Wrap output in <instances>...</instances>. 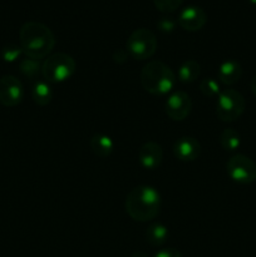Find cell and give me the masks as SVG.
Returning a JSON list of instances; mask_svg holds the SVG:
<instances>
[{
  "label": "cell",
  "instance_id": "16",
  "mask_svg": "<svg viewBox=\"0 0 256 257\" xmlns=\"http://www.w3.org/2000/svg\"><path fill=\"white\" fill-rule=\"evenodd\" d=\"M201 67L198 62L193 59H187L178 68V80L182 83H192L200 77Z\"/></svg>",
  "mask_w": 256,
  "mask_h": 257
},
{
  "label": "cell",
  "instance_id": "10",
  "mask_svg": "<svg viewBox=\"0 0 256 257\" xmlns=\"http://www.w3.org/2000/svg\"><path fill=\"white\" fill-rule=\"evenodd\" d=\"M177 22L182 29L187 32H197L202 29L207 23V14L201 7L188 5L181 10Z\"/></svg>",
  "mask_w": 256,
  "mask_h": 257
},
{
  "label": "cell",
  "instance_id": "11",
  "mask_svg": "<svg viewBox=\"0 0 256 257\" xmlns=\"http://www.w3.org/2000/svg\"><path fill=\"white\" fill-rule=\"evenodd\" d=\"M201 153V145L196 138L185 137L178 138L173 145V155L182 162H192L197 160Z\"/></svg>",
  "mask_w": 256,
  "mask_h": 257
},
{
  "label": "cell",
  "instance_id": "7",
  "mask_svg": "<svg viewBox=\"0 0 256 257\" xmlns=\"http://www.w3.org/2000/svg\"><path fill=\"white\" fill-rule=\"evenodd\" d=\"M227 175L235 182L248 185L256 181V163L245 155H235L226 165Z\"/></svg>",
  "mask_w": 256,
  "mask_h": 257
},
{
  "label": "cell",
  "instance_id": "6",
  "mask_svg": "<svg viewBox=\"0 0 256 257\" xmlns=\"http://www.w3.org/2000/svg\"><path fill=\"white\" fill-rule=\"evenodd\" d=\"M245 98L235 89H225L220 93L216 105L217 117L222 122H235L245 112Z\"/></svg>",
  "mask_w": 256,
  "mask_h": 257
},
{
  "label": "cell",
  "instance_id": "15",
  "mask_svg": "<svg viewBox=\"0 0 256 257\" xmlns=\"http://www.w3.org/2000/svg\"><path fill=\"white\" fill-rule=\"evenodd\" d=\"M32 98L35 104L39 107H45L52 102L53 90L49 83L45 80H38L32 89Z\"/></svg>",
  "mask_w": 256,
  "mask_h": 257
},
{
  "label": "cell",
  "instance_id": "3",
  "mask_svg": "<svg viewBox=\"0 0 256 257\" xmlns=\"http://www.w3.org/2000/svg\"><path fill=\"white\" fill-rule=\"evenodd\" d=\"M143 89L153 95L168 94L175 88L176 75L168 65L160 60H151L142 68L140 74Z\"/></svg>",
  "mask_w": 256,
  "mask_h": 257
},
{
  "label": "cell",
  "instance_id": "24",
  "mask_svg": "<svg viewBox=\"0 0 256 257\" xmlns=\"http://www.w3.org/2000/svg\"><path fill=\"white\" fill-rule=\"evenodd\" d=\"M153 257H182V255L175 248H163L156 252Z\"/></svg>",
  "mask_w": 256,
  "mask_h": 257
},
{
  "label": "cell",
  "instance_id": "17",
  "mask_svg": "<svg viewBox=\"0 0 256 257\" xmlns=\"http://www.w3.org/2000/svg\"><path fill=\"white\" fill-rule=\"evenodd\" d=\"M146 238L151 246H162L168 238V228L162 223H152L147 228Z\"/></svg>",
  "mask_w": 256,
  "mask_h": 257
},
{
  "label": "cell",
  "instance_id": "13",
  "mask_svg": "<svg viewBox=\"0 0 256 257\" xmlns=\"http://www.w3.org/2000/svg\"><path fill=\"white\" fill-rule=\"evenodd\" d=\"M242 68L238 62L233 59L225 60L218 68V82L225 85H232L240 80Z\"/></svg>",
  "mask_w": 256,
  "mask_h": 257
},
{
  "label": "cell",
  "instance_id": "20",
  "mask_svg": "<svg viewBox=\"0 0 256 257\" xmlns=\"http://www.w3.org/2000/svg\"><path fill=\"white\" fill-rule=\"evenodd\" d=\"M19 68H20V72L28 78L37 77V75L39 74V70H42L40 69L39 62H38L37 59H32V58H28V57L20 62Z\"/></svg>",
  "mask_w": 256,
  "mask_h": 257
},
{
  "label": "cell",
  "instance_id": "2",
  "mask_svg": "<svg viewBox=\"0 0 256 257\" xmlns=\"http://www.w3.org/2000/svg\"><path fill=\"white\" fill-rule=\"evenodd\" d=\"M161 196L151 186H138L131 190L125 198V211L128 216L138 222L153 220L160 212Z\"/></svg>",
  "mask_w": 256,
  "mask_h": 257
},
{
  "label": "cell",
  "instance_id": "21",
  "mask_svg": "<svg viewBox=\"0 0 256 257\" xmlns=\"http://www.w3.org/2000/svg\"><path fill=\"white\" fill-rule=\"evenodd\" d=\"M182 3L183 0H153L156 9L160 10L161 13H165V14L177 10L182 5Z\"/></svg>",
  "mask_w": 256,
  "mask_h": 257
},
{
  "label": "cell",
  "instance_id": "14",
  "mask_svg": "<svg viewBox=\"0 0 256 257\" xmlns=\"http://www.w3.org/2000/svg\"><path fill=\"white\" fill-rule=\"evenodd\" d=\"M90 148L94 152L95 156L98 157L105 158L110 156L114 151V142H113L112 137L104 133H95L92 138H90Z\"/></svg>",
  "mask_w": 256,
  "mask_h": 257
},
{
  "label": "cell",
  "instance_id": "4",
  "mask_svg": "<svg viewBox=\"0 0 256 257\" xmlns=\"http://www.w3.org/2000/svg\"><path fill=\"white\" fill-rule=\"evenodd\" d=\"M77 69L75 60L65 53H55L48 55L42 65V74L45 82L63 83L70 79Z\"/></svg>",
  "mask_w": 256,
  "mask_h": 257
},
{
  "label": "cell",
  "instance_id": "12",
  "mask_svg": "<svg viewBox=\"0 0 256 257\" xmlns=\"http://www.w3.org/2000/svg\"><path fill=\"white\" fill-rule=\"evenodd\" d=\"M163 160L162 147L157 142H146L138 151V161L146 170H155Z\"/></svg>",
  "mask_w": 256,
  "mask_h": 257
},
{
  "label": "cell",
  "instance_id": "19",
  "mask_svg": "<svg viewBox=\"0 0 256 257\" xmlns=\"http://www.w3.org/2000/svg\"><path fill=\"white\" fill-rule=\"evenodd\" d=\"M200 90L205 97L213 98L218 97L220 93L222 92L220 87V82L213 78H205L200 82Z\"/></svg>",
  "mask_w": 256,
  "mask_h": 257
},
{
  "label": "cell",
  "instance_id": "27",
  "mask_svg": "<svg viewBox=\"0 0 256 257\" xmlns=\"http://www.w3.org/2000/svg\"><path fill=\"white\" fill-rule=\"evenodd\" d=\"M248 2H250L251 4H255L256 5V0H248Z\"/></svg>",
  "mask_w": 256,
  "mask_h": 257
},
{
  "label": "cell",
  "instance_id": "9",
  "mask_svg": "<svg viewBox=\"0 0 256 257\" xmlns=\"http://www.w3.org/2000/svg\"><path fill=\"white\" fill-rule=\"evenodd\" d=\"M24 97L22 82L14 75H3L0 78V103L5 107H15Z\"/></svg>",
  "mask_w": 256,
  "mask_h": 257
},
{
  "label": "cell",
  "instance_id": "5",
  "mask_svg": "<svg viewBox=\"0 0 256 257\" xmlns=\"http://www.w3.org/2000/svg\"><path fill=\"white\" fill-rule=\"evenodd\" d=\"M127 52L133 59L146 60L150 59L157 49V38L146 28H140L131 33L127 39Z\"/></svg>",
  "mask_w": 256,
  "mask_h": 257
},
{
  "label": "cell",
  "instance_id": "22",
  "mask_svg": "<svg viewBox=\"0 0 256 257\" xmlns=\"http://www.w3.org/2000/svg\"><path fill=\"white\" fill-rule=\"evenodd\" d=\"M20 54H23L20 45L19 47L15 44L5 45L2 50V57L5 62H14V60H17L20 57Z\"/></svg>",
  "mask_w": 256,
  "mask_h": 257
},
{
  "label": "cell",
  "instance_id": "25",
  "mask_svg": "<svg viewBox=\"0 0 256 257\" xmlns=\"http://www.w3.org/2000/svg\"><path fill=\"white\" fill-rule=\"evenodd\" d=\"M250 87H251V90H252V93H253V94L256 95V75H255V77L252 78V79H251Z\"/></svg>",
  "mask_w": 256,
  "mask_h": 257
},
{
  "label": "cell",
  "instance_id": "8",
  "mask_svg": "<svg viewBox=\"0 0 256 257\" xmlns=\"http://www.w3.org/2000/svg\"><path fill=\"white\" fill-rule=\"evenodd\" d=\"M165 109L171 119L176 120V122H181V120H185L191 113L192 100H191V97L187 93L182 92V90H177V92H173L167 98Z\"/></svg>",
  "mask_w": 256,
  "mask_h": 257
},
{
  "label": "cell",
  "instance_id": "18",
  "mask_svg": "<svg viewBox=\"0 0 256 257\" xmlns=\"http://www.w3.org/2000/svg\"><path fill=\"white\" fill-rule=\"evenodd\" d=\"M220 143L223 150L236 151L241 146V136L235 128H226L220 135Z\"/></svg>",
  "mask_w": 256,
  "mask_h": 257
},
{
  "label": "cell",
  "instance_id": "23",
  "mask_svg": "<svg viewBox=\"0 0 256 257\" xmlns=\"http://www.w3.org/2000/svg\"><path fill=\"white\" fill-rule=\"evenodd\" d=\"M175 27H176V22L172 19V18H170V17L161 18V19L157 22V28L162 33L173 32Z\"/></svg>",
  "mask_w": 256,
  "mask_h": 257
},
{
  "label": "cell",
  "instance_id": "26",
  "mask_svg": "<svg viewBox=\"0 0 256 257\" xmlns=\"http://www.w3.org/2000/svg\"><path fill=\"white\" fill-rule=\"evenodd\" d=\"M131 257H148V255H147V253L142 252V251H137V252L133 253V255Z\"/></svg>",
  "mask_w": 256,
  "mask_h": 257
},
{
  "label": "cell",
  "instance_id": "1",
  "mask_svg": "<svg viewBox=\"0 0 256 257\" xmlns=\"http://www.w3.org/2000/svg\"><path fill=\"white\" fill-rule=\"evenodd\" d=\"M23 54L32 59H43L54 49L55 37L49 27L39 22H27L19 29Z\"/></svg>",
  "mask_w": 256,
  "mask_h": 257
}]
</instances>
